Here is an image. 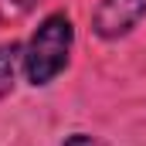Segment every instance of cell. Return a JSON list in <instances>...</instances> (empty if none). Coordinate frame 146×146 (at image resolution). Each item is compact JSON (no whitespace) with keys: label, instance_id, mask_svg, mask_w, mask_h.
I'll return each mask as SVG.
<instances>
[{"label":"cell","instance_id":"obj_4","mask_svg":"<svg viewBox=\"0 0 146 146\" xmlns=\"http://www.w3.org/2000/svg\"><path fill=\"white\" fill-rule=\"evenodd\" d=\"M34 3L37 0H0V21H3V24H14V21H21L24 14H31Z\"/></svg>","mask_w":146,"mask_h":146},{"label":"cell","instance_id":"obj_2","mask_svg":"<svg viewBox=\"0 0 146 146\" xmlns=\"http://www.w3.org/2000/svg\"><path fill=\"white\" fill-rule=\"evenodd\" d=\"M146 17V0H99L92 14V31L106 41L129 34L139 21Z\"/></svg>","mask_w":146,"mask_h":146},{"label":"cell","instance_id":"obj_5","mask_svg":"<svg viewBox=\"0 0 146 146\" xmlns=\"http://www.w3.org/2000/svg\"><path fill=\"white\" fill-rule=\"evenodd\" d=\"M65 146H102V139L92 136V133H75V136L65 139Z\"/></svg>","mask_w":146,"mask_h":146},{"label":"cell","instance_id":"obj_3","mask_svg":"<svg viewBox=\"0 0 146 146\" xmlns=\"http://www.w3.org/2000/svg\"><path fill=\"white\" fill-rule=\"evenodd\" d=\"M21 54H24V51H21L17 41H3V44H0V99H7V95L14 92Z\"/></svg>","mask_w":146,"mask_h":146},{"label":"cell","instance_id":"obj_1","mask_svg":"<svg viewBox=\"0 0 146 146\" xmlns=\"http://www.w3.org/2000/svg\"><path fill=\"white\" fill-rule=\"evenodd\" d=\"M75 27L68 14H48L37 31L31 34L21 61H24V75L31 85H48L68 68V54H72Z\"/></svg>","mask_w":146,"mask_h":146}]
</instances>
